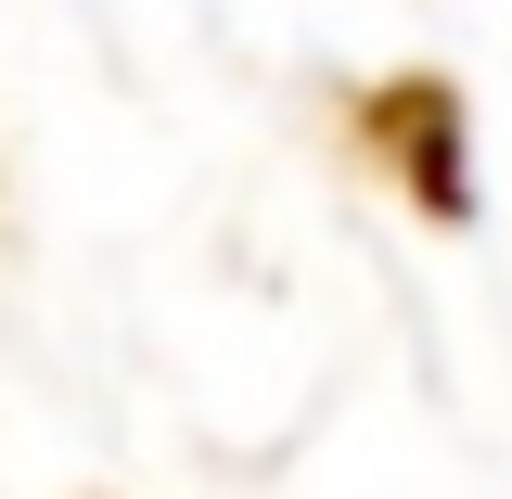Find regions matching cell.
I'll list each match as a JSON object with an SVG mask.
<instances>
[{
  "label": "cell",
  "instance_id": "1",
  "mask_svg": "<svg viewBox=\"0 0 512 499\" xmlns=\"http://www.w3.org/2000/svg\"><path fill=\"white\" fill-rule=\"evenodd\" d=\"M346 154L423 218H474V141L448 77H359L346 90Z\"/></svg>",
  "mask_w": 512,
  "mask_h": 499
}]
</instances>
